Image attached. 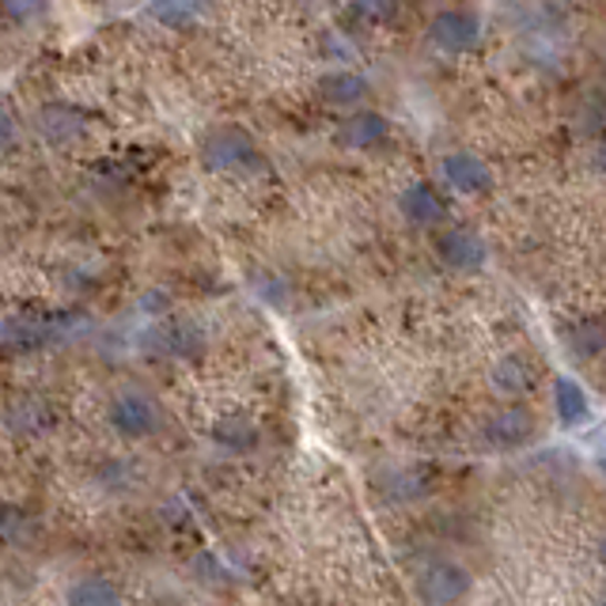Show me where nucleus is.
I'll return each instance as SVG.
<instances>
[{"mask_svg":"<svg viewBox=\"0 0 606 606\" xmlns=\"http://www.w3.org/2000/svg\"><path fill=\"white\" fill-rule=\"evenodd\" d=\"M387 137H391V122L380 110H353L342 122V130H337V141L356 152L380 149V144H387Z\"/></svg>","mask_w":606,"mask_h":606,"instance_id":"9","label":"nucleus"},{"mask_svg":"<svg viewBox=\"0 0 606 606\" xmlns=\"http://www.w3.org/2000/svg\"><path fill=\"white\" fill-rule=\"evenodd\" d=\"M398 213L413 228H433L447 216V198L440 194V186H433V182H410L398 198Z\"/></svg>","mask_w":606,"mask_h":606,"instance_id":"8","label":"nucleus"},{"mask_svg":"<svg viewBox=\"0 0 606 606\" xmlns=\"http://www.w3.org/2000/svg\"><path fill=\"white\" fill-rule=\"evenodd\" d=\"M80 114H72L69 107H46L42 118H39V130L50 137V141H72V137H80Z\"/></svg>","mask_w":606,"mask_h":606,"instance_id":"17","label":"nucleus"},{"mask_svg":"<svg viewBox=\"0 0 606 606\" xmlns=\"http://www.w3.org/2000/svg\"><path fill=\"white\" fill-rule=\"evenodd\" d=\"M436 259L455 273H474L485 265L489 251H485L482 239L466 232V228H447V232L436 235Z\"/></svg>","mask_w":606,"mask_h":606,"instance_id":"5","label":"nucleus"},{"mask_svg":"<svg viewBox=\"0 0 606 606\" xmlns=\"http://www.w3.org/2000/svg\"><path fill=\"white\" fill-rule=\"evenodd\" d=\"M428 39L444 53H474L485 42L482 16L471 8H444L428 20Z\"/></svg>","mask_w":606,"mask_h":606,"instance_id":"2","label":"nucleus"},{"mask_svg":"<svg viewBox=\"0 0 606 606\" xmlns=\"http://www.w3.org/2000/svg\"><path fill=\"white\" fill-rule=\"evenodd\" d=\"M65 599L72 606H114L122 603V587L110 580V576H80V580L69 587Z\"/></svg>","mask_w":606,"mask_h":606,"instance_id":"12","label":"nucleus"},{"mask_svg":"<svg viewBox=\"0 0 606 606\" xmlns=\"http://www.w3.org/2000/svg\"><path fill=\"white\" fill-rule=\"evenodd\" d=\"M493 387L508 394V398H519V394L535 387V372L523 356H504V361L493 364Z\"/></svg>","mask_w":606,"mask_h":606,"instance_id":"13","label":"nucleus"},{"mask_svg":"<svg viewBox=\"0 0 606 606\" xmlns=\"http://www.w3.org/2000/svg\"><path fill=\"white\" fill-rule=\"evenodd\" d=\"M603 77H606V58H603Z\"/></svg>","mask_w":606,"mask_h":606,"instance_id":"21","label":"nucleus"},{"mask_svg":"<svg viewBox=\"0 0 606 606\" xmlns=\"http://www.w3.org/2000/svg\"><path fill=\"white\" fill-rule=\"evenodd\" d=\"M554 413L565 428H580L592 417V398L573 375H557L554 380Z\"/></svg>","mask_w":606,"mask_h":606,"instance_id":"10","label":"nucleus"},{"mask_svg":"<svg viewBox=\"0 0 606 606\" xmlns=\"http://www.w3.org/2000/svg\"><path fill=\"white\" fill-rule=\"evenodd\" d=\"M107 421L110 428H114L118 436L125 440H144L152 433H160V406H155L152 398H144V394H118L114 402H110L107 410Z\"/></svg>","mask_w":606,"mask_h":606,"instance_id":"3","label":"nucleus"},{"mask_svg":"<svg viewBox=\"0 0 606 606\" xmlns=\"http://www.w3.org/2000/svg\"><path fill=\"white\" fill-rule=\"evenodd\" d=\"M568 349H573V353H580V356L603 353V349H606V326L595 323V319H587V323L573 326V330H568Z\"/></svg>","mask_w":606,"mask_h":606,"instance_id":"18","label":"nucleus"},{"mask_svg":"<svg viewBox=\"0 0 606 606\" xmlns=\"http://www.w3.org/2000/svg\"><path fill=\"white\" fill-rule=\"evenodd\" d=\"M213 440L224 452H254L259 447V428L246 417H220L213 425Z\"/></svg>","mask_w":606,"mask_h":606,"instance_id":"16","label":"nucleus"},{"mask_svg":"<svg viewBox=\"0 0 606 606\" xmlns=\"http://www.w3.org/2000/svg\"><path fill=\"white\" fill-rule=\"evenodd\" d=\"M205 4H209V0H149V16L155 23L179 31V27L194 23L198 16L205 12Z\"/></svg>","mask_w":606,"mask_h":606,"instance_id":"15","label":"nucleus"},{"mask_svg":"<svg viewBox=\"0 0 606 606\" xmlns=\"http://www.w3.org/2000/svg\"><path fill=\"white\" fill-rule=\"evenodd\" d=\"M599 562H603V568H606V535H603V542H599Z\"/></svg>","mask_w":606,"mask_h":606,"instance_id":"20","label":"nucleus"},{"mask_svg":"<svg viewBox=\"0 0 606 606\" xmlns=\"http://www.w3.org/2000/svg\"><path fill=\"white\" fill-rule=\"evenodd\" d=\"M440 174H444V186H452L455 194H485L493 190V171L482 155L474 152H452L440 163Z\"/></svg>","mask_w":606,"mask_h":606,"instance_id":"7","label":"nucleus"},{"mask_svg":"<svg viewBox=\"0 0 606 606\" xmlns=\"http://www.w3.org/2000/svg\"><path fill=\"white\" fill-rule=\"evenodd\" d=\"M53 417H58V413L46 406L42 398H23L20 406H12V413H8V428L20 436L27 433L34 436V433H46V428L53 425Z\"/></svg>","mask_w":606,"mask_h":606,"instance_id":"14","label":"nucleus"},{"mask_svg":"<svg viewBox=\"0 0 606 606\" xmlns=\"http://www.w3.org/2000/svg\"><path fill=\"white\" fill-rule=\"evenodd\" d=\"M368 80L356 77V72H326L323 80H319V95H323V103L330 107H361L364 99H368Z\"/></svg>","mask_w":606,"mask_h":606,"instance_id":"11","label":"nucleus"},{"mask_svg":"<svg viewBox=\"0 0 606 606\" xmlns=\"http://www.w3.org/2000/svg\"><path fill=\"white\" fill-rule=\"evenodd\" d=\"M46 12H50V0H4V16L8 23L16 27H31L46 20Z\"/></svg>","mask_w":606,"mask_h":606,"instance_id":"19","label":"nucleus"},{"mask_svg":"<svg viewBox=\"0 0 606 606\" xmlns=\"http://www.w3.org/2000/svg\"><path fill=\"white\" fill-rule=\"evenodd\" d=\"M482 436H485V444L497 447V452H516V447L535 440V417H531V410H523V406H508L485 421Z\"/></svg>","mask_w":606,"mask_h":606,"instance_id":"6","label":"nucleus"},{"mask_svg":"<svg viewBox=\"0 0 606 606\" xmlns=\"http://www.w3.org/2000/svg\"><path fill=\"white\" fill-rule=\"evenodd\" d=\"M262 152L254 137L239 125H216L201 141V163L209 171H239V168H259Z\"/></svg>","mask_w":606,"mask_h":606,"instance_id":"1","label":"nucleus"},{"mask_svg":"<svg viewBox=\"0 0 606 606\" xmlns=\"http://www.w3.org/2000/svg\"><path fill=\"white\" fill-rule=\"evenodd\" d=\"M471 595V573L455 562H428L417 573V599L425 603H458Z\"/></svg>","mask_w":606,"mask_h":606,"instance_id":"4","label":"nucleus"}]
</instances>
